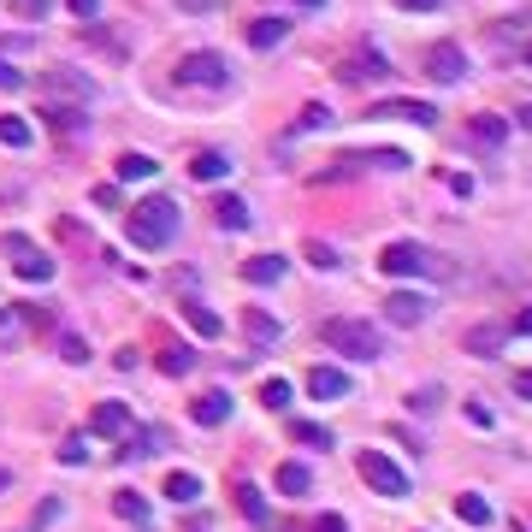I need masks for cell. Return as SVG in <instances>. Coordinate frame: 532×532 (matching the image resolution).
I'll return each instance as SVG.
<instances>
[{"label": "cell", "mask_w": 532, "mask_h": 532, "mask_svg": "<svg viewBox=\"0 0 532 532\" xmlns=\"http://www.w3.org/2000/svg\"><path fill=\"white\" fill-rule=\"evenodd\" d=\"M125 231H131L136 249H166V243L178 237V201L172 196H148L142 207H131Z\"/></svg>", "instance_id": "cell-1"}, {"label": "cell", "mask_w": 532, "mask_h": 532, "mask_svg": "<svg viewBox=\"0 0 532 532\" xmlns=\"http://www.w3.org/2000/svg\"><path fill=\"white\" fill-rule=\"evenodd\" d=\"M379 266H385L391 278H444V272H450L444 255H432L426 243H385Z\"/></svg>", "instance_id": "cell-2"}, {"label": "cell", "mask_w": 532, "mask_h": 532, "mask_svg": "<svg viewBox=\"0 0 532 532\" xmlns=\"http://www.w3.org/2000/svg\"><path fill=\"white\" fill-rule=\"evenodd\" d=\"M355 467H361V479L379 491V497H414V479L402 473V462H391L385 450H361L355 456Z\"/></svg>", "instance_id": "cell-3"}, {"label": "cell", "mask_w": 532, "mask_h": 532, "mask_svg": "<svg viewBox=\"0 0 532 532\" xmlns=\"http://www.w3.org/2000/svg\"><path fill=\"white\" fill-rule=\"evenodd\" d=\"M320 337L332 343L337 355H355V361H373V355H379V332H373L367 320H326Z\"/></svg>", "instance_id": "cell-4"}, {"label": "cell", "mask_w": 532, "mask_h": 532, "mask_svg": "<svg viewBox=\"0 0 532 532\" xmlns=\"http://www.w3.org/2000/svg\"><path fill=\"white\" fill-rule=\"evenodd\" d=\"M172 77H178L184 89H225V83H231V66H225L219 54H184Z\"/></svg>", "instance_id": "cell-5"}, {"label": "cell", "mask_w": 532, "mask_h": 532, "mask_svg": "<svg viewBox=\"0 0 532 532\" xmlns=\"http://www.w3.org/2000/svg\"><path fill=\"white\" fill-rule=\"evenodd\" d=\"M0 249L12 255V266H18V278H30V284H48L54 278V261L36 249V243H24V237H0Z\"/></svg>", "instance_id": "cell-6"}, {"label": "cell", "mask_w": 532, "mask_h": 532, "mask_svg": "<svg viewBox=\"0 0 532 532\" xmlns=\"http://www.w3.org/2000/svg\"><path fill=\"white\" fill-rule=\"evenodd\" d=\"M426 77H432V83H462L467 77V54L462 48H450V42L426 48Z\"/></svg>", "instance_id": "cell-7"}, {"label": "cell", "mask_w": 532, "mask_h": 532, "mask_svg": "<svg viewBox=\"0 0 532 532\" xmlns=\"http://www.w3.org/2000/svg\"><path fill=\"white\" fill-rule=\"evenodd\" d=\"M426 314H432V302H426V296H414V290H397V296L385 302V320L402 326V332H408V326H420Z\"/></svg>", "instance_id": "cell-8"}, {"label": "cell", "mask_w": 532, "mask_h": 532, "mask_svg": "<svg viewBox=\"0 0 532 532\" xmlns=\"http://www.w3.org/2000/svg\"><path fill=\"white\" fill-rule=\"evenodd\" d=\"M89 426H95L101 438H131V408H125V402H95Z\"/></svg>", "instance_id": "cell-9"}, {"label": "cell", "mask_w": 532, "mask_h": 532, "mask_svg": "<svg viewBox=\"0 0 532 532\" xmlns=\"http://www.w3.org/2000/svg\"><path fill=\"white\" fill-rule=\"evenodd\" d=\"M373 119H408V125H438V107L432 101H379Z\"/></svg>", "instance_id": "cell-10"}, {"label": "cell", "mask_w": 532, "mask_h": 532, "mask_svg": "<svg viewBox=\"0 0 532 532\" xmlns=\"http://www.w3.org/2000/svg\"><path fill=\"white\" fill-rule=\"evenodd\" d=\"M503 136H509V119H497V113H473L467 119V142L473 148H503Z\"/></svg>", "instance_id": "cell-11"}, {"label": "cell", "mask_w": 532, "mask_h": 532, "mask_svg": "<svg viewBox=\"0 0 532 532\" xmlns=\"http://www.w3.org/2000/svg\"><path fill=\"white\" fill-rule=\"evenodd\" d=\"M190 414H196V426H225V420H231V397H225V391H207V397H196Z\"/></svg>", "instance_id": "cell-12"}, {"label": "cell", "mask_w": 532, "mask_h": 532, "mask_svg": "<svg viewBox=\"0 0 532 532\" xmlns=\"http://www.w3.org/2000/svg\"><path fill=\"white\" fill-rule=\"evenodd\" d=\"M190 178H196V184H219V178H231V160L213 154V148H201L196 160H190Z\"/></svg>", "instance_id": "cell-13"}, {"label": "cell", "mask_w": 532, "mask_h": 532, "mask_svg": "<svg viewBox=\"0 0 532 532\" xmlns=\"http://www.w3.org/2000/svg\"><path fill=\"white\" fill-rule=\"evenodd\" d=\"M349 391V373L337 367H308V397H343Z\"/></svg>", "instance_id": "cell-14"}, {"label": "cell", "mask_w": 532, "mask_h": 532, "mask_svg": "<svg viewBox=\"0 0 532 532\" xmlns=\"http://www.w3.org/2000/svg\"><path fill=\"white\" fill-rule=\"evenodd\" d=\"M284 36H290V24H284V18H255V24H249V48H255V54L278 48Z\"/></svg>", "instance_id": "cell-15"}, {"label": "cell", "mask_w": 532, "mask_h": 532, "mask_svg": "<svg viewBox=\"0 0 532 532\" xmlns=\"http://www.w3.org/2000/svg\"><path fill=\"white\" fill-rule=\"evenodd\" d=\"M337 77H343V83H379V77H391V71H385V60H379V54L367 48L361 60H349V66L337 71Z\"/></svg>", "instance_id": "cell-16"}, {"label": "cell", "mask_w": 532, "mask_h": 532, "mask_svg": "<svg viewBox=\"0 0 532 532\" xmlns=\"http://www.w3.org/2000/svg\"><path fill=\"white\" fill-rule=\"evenodd\" d=\"M154 361H160V373H172V379H184V373L196 367V355H190V343H166V349H160Z\"/></svg>", "instance_id": "cell-17"}, {"label": "cell", "mask_w": 532, "mask_h": 532, "mask_svg": "<svg viewBox=\"0 0 532 532\" xmlns=\"http://www.w3.org/2000/svg\"><path fill=\"white\" fill-rule=\"evenodd\" d=\"M0 142H6V148H30V142H36V125L18 119V113H0Z\"/></svg>", "instance_id": "cell-18"}, {"label": "cell", "mask_w": 532, "mask_h": 532, "mask_svg": "<svg viewBox=\"0 0 532 532\" xmlns=\"http://www.w3.org/2000/svg\"><path fill=\"white\" fill-rule=\"evenodd\" d=\"M213 219H219L225 231H249V207H243L237 196H219V201H213Z\"/></svg>", "instance_id": "cell-19"}, {"label": "cell", "mask_w": 532, "mask_h": 532, "mask_svg": "<svg viewBox=\"0 0 532 532\" xmlns=\"http://www.w3.org/2000/svg\"><path fill=\"white\" fill-rule=\"evenodd\" d=\"M456 515H462L467 527H491V503H485L479 491H462V497H456Z\"/></svg>", "instance_id": "cell-20"}, {"label": "cell", "mask_w": 532, "mask_h": 532, "mask_svg": "<svg viewBox=\"0 0 532 532\" xmlns=\"http://www.w3.org/2000/svg\"><path fill=\"white\" fill-rule=\"evenodd\" d=\"M308 485H314V479H308V467H302V462L278 467V491H284V497H308Z\"/></svg>", "instance_id": "cell-21"}, {"label": "cell", "mask_w": 532, "mask_h": 532, "mask_svg": "<svg viewBox=\"0 0 532 532\" xmlns=\"http://www.w3.org/2000/svg\"><path fill=\"white\" fill-rule=\"evenodd\" d=\"M48 89H54V95H77V101L95 95V83H89V77H71V71H48Z\"/></svg>", "instance_id": "cell-22"}, {"label": "cell", "mask_w": 532, "mask_h": 532, "mask_svg": "<svg viewBox=\"0 0 532 532\" xmlns=\"http://www.w3.org/2000/svg\"><path fill=\"white\" fill-rule=\"evenodd\" d=\"M243 278H249V284H278V278H284V261H278V255H255V261L243 266Z\"/></svg>", "instance_id": "cell-23"}, {"label": "cell", "mask_w": 532, "mask_h": 532, "mask_svg": "<svg viewBox=\"0 0 532 532\" xmlns=\"http://www.w3.org/2000/svg\"><path fill=\"white\" fill-rule=\"evenodd\" d=\"M113 172H119V184H142V178H154V160L148 154H119Z\"/></svg>", "instance_id": "cell-24"}, {"label": "cell", "mask_w": 532, "mask_h": 532, "mask_svg": "<svg viewBox=\"0 0 532 532\" xmlns=\"http://www.w3.org/2000/svg\"><path fill=\"white\" fill-rule=\"evenodd\" d=\"M290 438L296 444H314V450H332V432L320 420H290Z\"/></svg>", "instance_id": "cell-25"}, {"label": "cell", "mask_w": 532, "mask_h": 532, "mask_svg": "<svg viewBox=\"0 0 532 532\" xmlns=\"http://www.w3.org/2000/svg\"><path fill=\"white\" fill-rule=\"evenodd\" d=\"M184 320H190L201 337H219V332H225V320H219L213 308H201V302H184Z\"/></svg>", "instance_id": "cell-26"}, {"label": "cell", "mask_w": 532, "mask_h": 532, "mask_svg": "<svg viewBox=\"0 0 532 532\" xmlns=\"http://www.w3.org/2000/svg\"><path fill=\"white\" fill-rule=\"evenodd\" d=\"M166 497H172V503H196L201 479H196V473H166Z\"/></svg>", "instance_id": "cell-27"}, {"label": "cell", "mask_w": 532, "mask_h": 532, "mask_svg": "<svg viewBox=\"0 0 532 532\" xmlns=\"http://www.w3.org/2000/svg\"><path fill=\"white\" fill-rule=\"evenodd\" d=\"M497 349H503V332L497 326H473L467 332V355H497Z\"/></svg>", "instance_id": "cell-28"}, {"label": "cell", "mask_w": 532, "mask_h": 532, "mask_svg": "<svg viewBox=\"0 0 532 532\" xmlns=\"http://www.w3.org/2000/svg\"><path fill=\"white\" fill-rule=\"evenodd\" d=\"M261 408L284 414V408H290V379H266V385H261Z\"/></svg>", "instance_id": "cell-29"}, {"label": "cell", "mask_w": 532, "mask_h": 532, "mask_svg": "<svg viewBox=\"0 0 532 532\" xmlns=\"http://www.w3.org/2000/svg\"><path fill=\"white\" fill-rule=\"evenodd\" d=\"M113 509H119L125 521H136V527L148 521V503H142V491H119V497H113Z\"/></svg>", "instance_id": "cell-30"}, {"label": "cell", "mask_w": 532, "mask_h": 532, "mask_svg": "<svg viewBox=\"0 0 532 532\" xmlns=\"http://www.w3.org/2000/svg\"><path fill=\"white\" fill-rule=\"evenodd\" d=\"M326 125H337L332 107H326V101H308V107H302V131H326Z\"/></svg>", "instance_id": "cell-31"}, {"label": "cell", "mask_w": 532, "mask_h": 532, "mask_svg": "<svg viewBox=\"0 0 532 532\" xmlns=\"http://www.w3.org/2000/svg\"><path fill=\"white\" fill-rule=\"evenodd\" d=\"M42 119H48V125H54V131H60V136L83 131V119H77V113H66V107H42Z\"/></svg>", "instance_id": "cell-32"}, {"label": "cell", "mask_w": 532, "mask_h": 532, "mask_svg": "<svg viewBox=\"0 0 532 532\" xmlns=\"http://www.w3.org/2000/svg\"><path fill=\"white\" fill-rule=\"evenodd\" d=\"M237 509H243L249 521H266V503L255 497V485H237Z\"/></svg>", "instance_id": "cell-33"}, {"label": "cell", "mask_w": 532, "mask_h": 532, "mask_svg": "<svg viewBox=\"0 0 532 532\" xmlns=\"http://www.w3.org/2000/svg\"><path fill=\"white\" fill-rule=\"evenodd\" d=\"M249 337H255V343H272V337H278V320L255 308V314H249Z\"/></svg>", "instance_id": "cell-34"}, {"label": "cell", "mask_w": 532, "mask_h": 532, "mask_svg": "<svg viewBox=\"0 0 532 532\" xmlns=\"http://www.w3.org/2000/svg\"><path fill=\"white\" fill-rule=\"evenodd\" d=\"M60 355H66L71 367H83V361H89V343H83V337H66V343H60Z\"/></svg>", "instance_id": "cell-35"}, {"label": "cell", "mask_w": 532, "mask_h": 532, "mask_svg": "<svg viewBox=\"0 0 532 532\" xmlns=\"http://www.w3.org/2000/svg\"><path fill=\"white\" fill-rule=\"evenodd\" d=\"M308 261L320 266V272H332V266H337V255L326 249V243H308Z\"/></svg>", "instance_id": "cell-36"}, {"label": "cell", "mask_w": 532, "mask_h": 532, "mask_svg": "<svg viewBox=\"0 0 532 532\" xmlns=\"http://www.w3.org/2000/svg\"><path fill=\"white\" fill-rule=\"evenodd\" d=\"M83 456H89V444H83V438H66V450H60V462H66V467H77V462H83Z\"/></svg>", "instance_id": "cell-37"}, {"label": "cell", "mask_w": 532, "mask_h": 532, "mask_svg": "<svg viewBox=\"0 0 532 532\" xmlns=\"http://www.w3.org/2000/svg\"><path fill=\"white\" fill-rule=\"evenodd\" d=\"M0 89H24V71H18V66H6V60H0Z\"/></svg>", "instance_id": "cell-38"}, {"label": "cell", "mask_w": 532, "mask_h": 532, "mask_svg": "<svg viewBox=\"0 0 532 532\" xmlns=\"http://www.w3.org/2000/svg\"><path fill=\"white\" fill-rule=\"evenodd\" d=\"M95 207H119V184H101L95 190Z\"/></svg>", "instance_id": "cell-39"}, {"label": "cell", "mask_w": 532, "mask_h": 532, "mask_svg": "<svg viewBox=\"0 0 532 532\" xmlns=\"http://www.w3.org/2000/svg\"><path fill=\"white\" fill-rule=\"evenodd\" d=\"M71 12H77V18H95V12H101V0H66Z\"/></svg>", "instance_id": "cell-40"}, {"label": "cell", "mask_w": 532, "mask_h": 532, "mask_svg": "<svg viewBox=\"0 0 532 532\" xmlns=\"http://www.w3.org/2000/svg\"><path fill=\"white\" fill-rule=\"evenodd\" d=\"M178 6H184V12H219L225 0H178Z\"/></svg>", "instance_id": "cell-41"}, {"label": "cell", "mask_w": 532, "mask_h": 532, "mask_svg": "<svg viewBox=\"0 0 532 532\" xmlns=\"http://www.w3.org/2000/svg\"><path fill=\"white\" fill-rule=\"evenodd\" d=\"M402 12H432V6H444V0H397Z\"/></svg>", "instance_id": "cell-42"}, {"label": "cell", "mask_w": 532, "mask_h": 532, "mask_svg": "<svg viewBox=\"0 0 532 532\" xmlns=\"http://www.w3.org/2000/svg\"><path fill=\"white\" fill-rule=\"evenodd\" d=\"M314 532H349V527H343L337 515H320V521H314Z\"/></svg>", "instance_id": "cell-43"}, {"label": "cell", "mask_w": 532, "mask_h": 532, "mask_svg": "<svg viewBox=\"0 0 532 532\" xmlns=\"http://www.w3.org/2000/svg\"><path fill=\"white\" fill-rule=\"evenodd\" d=\"M515 391H521V397L532 402V367H527V373H515Z\"/></svg>", "instance_id": "cell-44"}, {"label": "cell", "mask_w": 532, "mask_h": 532, "mask_svg": "<svg viewBox=\"0 0 532 532\" xmlns=\"http://www.w3.org/2000/svg\"><path fill=\"white\" fill-rule=\"evenodd\" d=\"M515 332H521V337H532V308L521 314V320H515Z\"/></svg>", "instance_id": "cell-45"}, {"label": "cell", "mask_w": 532, "mask_h": 532, "mask_svg": "<svg viewBox=\"0 0 532 532\" xmlns=\"http://www.w3.org/2000/svg\"><path fill=\"white\" fill-rule=\"evenodd\" d=\"M521 125H527V131H532V107H521Z\"/></svg>", "instance_id": "cell-46"}, {"label": "cell", "mask_w": 532, "mask_h": 532, "mask_svg": "<svg viewBox=\"0 0 532 532\" xmlns=\"http://www.w3.org/2000/svg\"><path fill=\"white\" fill-rule=\"evenodd\" d=\"M296 6H326V0H296Z\"/></svg>", "instance_id": "cell-47"}, {"label": "cell", "mask_w": 532, "mask_h": 532, "mask_svg": "<svg viewBox=\"0 0 532 532\" xmlns=\"http://www.w3.org/2000/svg\"><path fill=\"white\" fill-rule=\"evenodd\" d=\"M527 60H532V48H527Z\"/></svg>", "instance_id": "cell-48"}]
</instances>
